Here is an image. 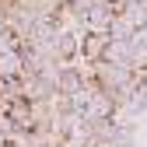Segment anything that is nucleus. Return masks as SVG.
<instances>
[{"instance_id": "obj_1", "label": "nucleus", "mask_w": 147, "mask_h": 147, "mask_svg": "<svg viewBox=\"0 0 147 147\" xmlns=\"http://www.w3.org/2000/svg\"><path fill=\"white\" fill-rule=\"evenodd\" d=\"M116 14H119L116 0H98V4L84 14V28H88V35H109V28H112V21H116Z\"/></svg>"}, {"instance_id": "obj_2", "label": "nucleus", "mask_w": 147, "mask_h": 147, "mask_svg": "<svg viewBox=\"0 0 147 147\" xmlns=\"http://www.w3.org/2000/svg\"><path fill=\"white\" fill-rule=\"evenodd\" d=\"M116 112H119V105L109 98L105 91L91 88V98H88V112H84V119H116Z\"/></svg>"}, {"instance_id": "obj_3", "label": "nucleus", "mask_w": 147, "mask_h": 147, "mask_svg": "<svg viewBox=\"0 0 147 147\" xmlns=\"http://www.w3.org/2000/svg\"><path fill=\"white\" fill-rule=\"evenodd\" d=\"M105 53H109V35H84L81 39V60L77 63H102L105 60Z\"/></svg>"}, {"instance_id": "obj_4", "label": "nucleus", "mask_w": 147, "mask_h": 147, "mask_svg": "<svg viewBox=\"0 0 147 147\" xmlns=\"http://www.w3.org/2000/svg\"><path fill=\"white\" fill-rule=\"evenodd\" d=\"M0 116H4L11 126H14V130H32V102L28 98H18V102H11L7 109H4V112H0Z\"/></svg>"}, {"instance_id": "obj_5", "label": "nucleus", "mask_w": 147, "mask_h": 147, "mask_svg": "<svg viewBox=\"0 0 147 147\" xmlns=\"http://www.w3.org/2000/svg\"><path fill=\"white\" fill-rule=\"evenodd\" d=\"M81 88H88V81H84L81 67H77V63L60 67V77H56V91H60V95H77Z\"/></svg>"}, {"instance_id": "obj_6", "label": "nucleus", "mask_w": 147, "mask_h": 147, "mask_svg": "<svg viewBox=\"0 0 147 147\" xmlns=\"http://www.w3.org/2000/svg\"><path fill=\"white\" fill-rule=\"evenodd\" d=\"M0 77H7V81L25 77V56H21V49H7V53H0Z\"/></svg>"}, {"instance_id": "obj_7", "label": "nucleus", "mask_w": 147, "mask_h": 147, "mask_svg": "<svg viewBox=\"0 0 147 147\" xmlns=\"http://www.w3.org/2000/svg\"><path fill=\"white\" fill-rule=\"evenodd\" d=\"M109 39H112V42H130V39H133V25L126 21V18H119V14H116L112 28H109Z\"/></svg>"}, {"instance_id": "obj_8", "label": "nucleus", "mask_w": 147, "mask_h": 147, "mask_svg": "<svg viewBox=\"0 0 147 147\" xmlns=\"http://www.w3.org/2000/svg\"><path fill=\"white\" fill-rule=\"evenodd\" d=\"M126 4H137V0H116V7H119V11H123Z\"/></svg>"}]
</instances>
